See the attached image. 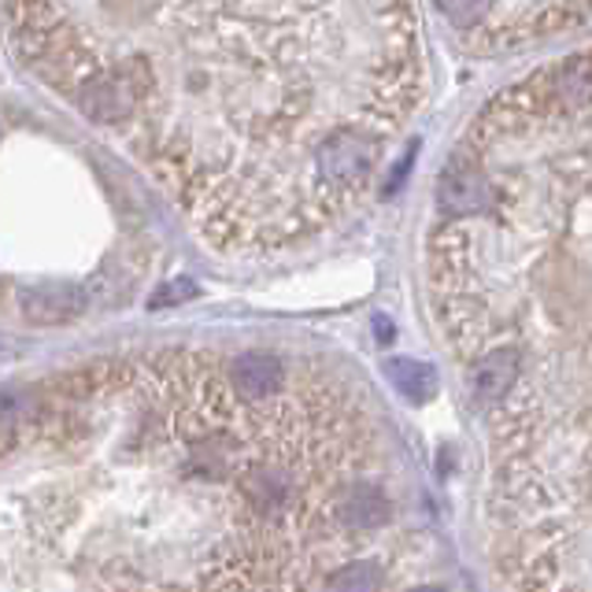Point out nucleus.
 <instances>
[{"label":"nucleus","mask_w":592,"mask_h":592,"mask_svg":"<svg viewBox=\"0 0 592 592\" xmlns=\"http://www.w3.org/2000/svg\"><path fill=\"white\" fill-rule=\"evenodd\" d=\"M8 34L233 252L349 216L423 97L415 0H8Z\"/></svg>","instance_id":"2"},{"label":"nucleus","mask_w":592,"mask_h":592,"mask_svg":"<svg viewBox=\"0 0 592 592\" xmlns=\"http://www.w3.org/2000/svg\"><path fill=\"white\" fill-rule=\"evenodd\" d=\"M437 8L474 53H512L592 26V0H437Z\"/></svg>","instance_id":"4"},{"label":"nucleus","mask_w":592,"mask_h":592,"mask_svg":"<svg viewBox=\"0 0 592 592\" xmlns=\"http://www.w3.org/2000/svg\"><path fill=\"white\" fill-rule=\"evenodd\" d=\"M396 523L374 415L315 363L249 393L156 349L0 407V589H382Z\"/></svg>","instance_id":"1"},{"label":"nucleus","mask_w":592,"mask_h":592,"mask_svg":"<svg viewBox=\"0 0 592 592\" xmlns=\"http://www.w3.org/2000/svg\"><path fill=\"white\" fill-rule=\"evenodd\" d=\"M23 315L30 322L37 326H56V322H67L75 319V315L81 311V293L75 289V285H34V289H26L23 296Z\"/></svg>","instance_id":"5"},{"label":"nucleus","mask_w":592,"mask_h":592,"mask_svg":"<svg viewBox=\"0 0 592 592\" xmlns=\"http://www.w3.org/2000/svg\"><path fill=\"white\" fill-rule=\"evenodd\" d=\"M434 208L426 289L485 407L500 570L592 589V48L478 111Z\"/></svg>","instance_id":"3"},{"label":"nucleus","mask_w":592,"mask_h":592,"mask_svg":"<svg viewBox=\"0 0 592 592\" xmlns=\"http://www.w3.org/2000/svg\"><path fill=\"white\" fill-rule=\"evenodd\" d=\"M385 377H390L393 390L412 404H426L437 393V371L423 360L393 355V360H385Z\"/></svg>","instance_id":"6"}]
</instances>
